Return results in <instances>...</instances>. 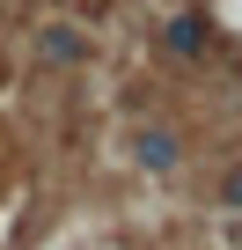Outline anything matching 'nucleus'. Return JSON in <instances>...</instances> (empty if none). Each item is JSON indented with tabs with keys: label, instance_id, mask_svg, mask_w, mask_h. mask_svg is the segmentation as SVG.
<instances>
[{
	"label": "nucleus",
	"instance_id": "f257e3e1",
	"mask_svg": "<svg viewBox=\"0 0 242 250\" xmlns=\"http://www.w3.org/2000/svg\"><path fill=\"white\" fill-rule=\"evenodd\" d=\"M37 52H44L52 66H66V59H81V30H74V22H44V37H37Z\"/></svg>",
	"mask_w": 242,
	"mask_h": 250
},
{
	"label": "nucleus",
	"instance_id": "f03ea898",
	"mask_svg": "<svg viewBox=\"0 0 242 250\" xmlns=\"http://www.w3.org/2000/svg\"><path fill=\"white\" fill-rule=\"evenodd\" d=\"M169 52H176V59H198V52H205V22H198V15H176V22H169Z\"/></svg>",
	"mask_w": 242,
	"mask_h": 250
},
{
	"label": "nucleus",
	"instance_id": "7ed1b4c3",
	"mask_svg": "<svg viewBox=\"0 0 242 250\" xmlns=\"http://www.w3.org/2000/svg\"><path fill=\"white\" fill-rule=\"evenodd\" d=\"M140 162L147 169H176V133H140Z\"/></svg>",
	"mask_w": 242,
	"mask_h": 250
},
{
	"label": "nucleus",
	"instance_id": "20e7f679",
	"mask_svg": "<svg viewBox=\"0 0 242 250\" xmlns=\"http://www.w3.org/2000/svg\"><path fill=\"white\" fill-rule=\"evenodd\" d=\"M220 199H227V206H242V177H227V191H220Z\"/></svg>",
	"mask_w": 242,
	"mask_h": 250
}]
</instances>
